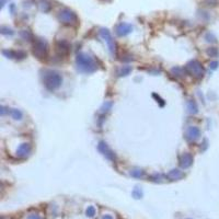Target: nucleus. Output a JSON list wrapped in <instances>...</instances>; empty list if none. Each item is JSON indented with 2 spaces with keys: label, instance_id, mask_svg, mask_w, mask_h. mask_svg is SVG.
I'll list each match as a JSON object with an SVG mask.
<instances>
[{
  "label": "nucleus",
  "instance_id": "22",
  "mask_svg": "<svg viewBox=\"0 0 219 219\" xmlns=\"http://www.w3.org/2000/svg\"><path fill=\"white\" fill-rule=\"evenodd\" d=\"M1 33L2 34H13V31H12L11 29H9V27H1Z\"/></svg>",
  "mask_w": 219,
  "mask_h": 219
},
{
  "label": "nucleus",
  "instance_id": "14",
  "mask_svg": "<svg viewBox=\"0 0 219 219\" xmlns=\"http://www.w3.org/2000/svg\"><path fill=\"white\" fill-rule=\"evenodd\" d=\"M37 5H38V8H40V9L42 10V11H44V12L49 11L51 8V2L47 1V0H40V1L37 2Z\"/></svg>",
  "mask_w": 219,
  "mask_h": 219
},
{
  "label": "nucleus",
  "instance_id": "29",
  "mask_svg": "<svg viewBox=\"0 0 219 219\" xmlns=\"http://www.w3.org/2000/svg\"><path fill=\"white\" fill-rule=\"evenodd\" d=\"M104 1H110V0H104Z\"/></svg>",
  "mask_w": 219,
  "mask_h": 219
},
{
  "label": "nucleus",
  "instance_id": "24",
  "mask_svg": "<svg viewBox=\"0 0 219 219\" xmlns=\"http://www.w3.org/2000/svg\"><path fill=\"white\" fill-rule=\"evenodd\" d=\"M111 106H112V103L107 102L106 104L103 105V107H102V112H107V111H109V110L111 109Z\"/></svg>",
  "mask_w": 219,
  "mask_h": 219
},
{
  "label": "nucleus",
  "instance_id": "6",
  "mask_svg": "<svg viewBox=\"0 0 219 219\" xmlns=\"http://www.w3.org/2000/svg\"><path fill=\"white\" fill-rule=\"evenodd\" d=\"M100 35L102 36V38L109 45V48H110V51L112 54L115 53V44H114V40L112 38V35L110 33V31L107 29H102L100 31Z\"/></svg>",
  "mask_w": 219,
  "mask_h": 219
},
{
  "label": "nucleus",
  "instance_id": "17",
  "mask_svg": "<svg viewBox=\"0 0 219 219\" xmlns=\"http://www.w3.org/2000/svg\"><path fill=\"white\" fill-rule=\"evenodd\" d=\"M187 109H188V112L192 113V114H195V113H197V111H198L196 103H195L194 101H192V100L188 101V103H187Z\"/></svg>",
  "mask_w": 219,
  "mask_h": 219
},
{
  "label": "nucleus",
  "instance_id": "11",
  "mask_svg": "<svg viewBox=\"0 0 219 219\" xmlns=\"http://www.w3.org/2000/svg\"><path fill=\"white\" fill-rule=\"evenodd\" d=\"M193 163V157L190 153H183L180 158V166L183 169H187L192 166Z\"/></svg>",
  "mask_w": 219,
  "mask_h": 219
},
{
  "label": "nucleus",
  "instance_id": "9",
  "mask_svg": "<svg viewBox=\"0 0 219 219\" xmlns=\"http://www.w3.org/2000/svg\"><path fill=\"white\" fill-rule=\"evenodd\" d=\"M132 30H133V27L130 24H127V23H121V24H119L115 27V31H116V34L119 36L127 35L128 33L132 32Z\"/></svg>",
  "mask_w": 219,
  "mask_h": 219
},
{
  "label": "nucleus",
  "instance_id": "18",
  "mask_svg": "<svg viewBox=\"0 0 219 219\" xmlns=\"http://www.w3.org/2000/svg\"><path fill=\"white\" fill-rule=\"evenodd\" d=\"M130 174L134 178H143L145 172H144L143 170H140V169H135V170H133L132 172H130Z\"/></svg>",
  "mask_w": 219,
  "mask_h": 219
},
{
  "label": "nucleus",
  "instance_id": "7",
  "mask_svg": "<svg viewBox=\"0 0 219 219\" xmlns=\"http://www.w3.org/2000/svg\"><path fill=\"white\" fill-rule=\"evenodd\" d=\"M98 148H99V150L101 151V153H102L103 156L105 157V158H107L109 160H111V161H115V160H116V158H115V154L113 153L112 150L107 147V145L105 143L101 141V143L99 144Z\"/></svg>",
  "mask_w": 219,
  "mask_h": 219
},
{
  "label": "nucleus",
  "instance_id": "23",
  "mask_svg": "<svg viewBox=\"0 0 219 219\" xmlns=\"http://www.w3.org/2000/svg\"><path fill=\"white\" fill-rule=\"evenodd\" d=\"M94 214H95V209H94V207H92V206H91V207H89L87 209V215L89 217H92Z\"/></svg>",
  "mask_w": 219,
  "mask_h": 219
},
{
  "label": "nucleus",
  "instance_id": "16",
  "mask_svg": "<svg viewBox=\"0 0 219 219\" xmlns=\"http://www.w3.org/2000/svg\"><path fill=\"white\" fill-rule=\"evenodd\" d=\"M10 114H11L12 119H18V121H20V119H22V112H21L20 110H17V109H12L11 111H10Z\"/></svg>",
  "mask_w": 219,
  "mask_h": 219
},
{
  "label": "nucleus",
  "instance_id": "13",
  "mask_svg": "<svg viewBox=\"0 0 219 219\" xmlns=\"http://www.w3.org/2000/svg\"><path fill=\"white\" fill-rule=\"evenodd\" d=\"M168 178L171 180H180L182 178H184V173L180 170H171L170 172L168 173Z\"/></svg>",
  "mask_w": 219,
  "mask_h": 219
},
{
  "label": "nucleus",
  "instance_id": "28",
  "mask_svg": "<svg viewBox=\"0 0 219 219\" xmlns=\"http://www.w3.org/2000/svg\"><path fill=\"white\" fill-rule=\"evenodd\" d=\"M103 219H113V218L111 216H104L103 217Z\"/></svg>",
  "mask_w": 219,
  "mask_h": 219
},
{
  "label": "nucleus",
  "instance_id": "21",
  "mask_svg": "<svg viewBox=\"0 0 219 219\" xmlns=\"http://www.w3.org/2000/svg\"><path fill=\"white\" fill-rule=\"evenodd\" d=\"M205 38H206V41H207V42H212V43L216 42V37H215V36L212 35V33H207V34H206Z\"/></svg>",
  "mask_w": 219,
  "mask_h": 219
},
{
  "label": "nucleus",
  "instance_id": "15",
  "mask_svg": "<svg viewBox=\"0 0 219 219\" xmlns=\"http://www.w3.org/2000/svg\"><path fill=\"white\" fill-rule=\"evenodd\" d=\"M130 71H132V67H130V66H124L123 68H121V69L117 71V75H119V77H124V76L129 75Z\"/></svg>",
  "mask_w": 219,
  "mask_h": 219
},
{
  "label": "nucleus",
  "instance_id": "8",
  "mask_svg": "<svg viewBox=\"0 0 219 219\" xmlns=\"http://www.w3.org/2000/svg\"><path fill=\"white\" fill-rule=\"evenodd\" d=\"M30 152H31V146H30V144L24 143L19 146L18 150H17V156L20 159H24L27 157H29Z\"/></svg>",
  "mask_w": 219,
  "mask_h": 219
},
{
  "label": "nucleus",
  "instance_id": "12",
  "mask_svg": "<svg viewBox=\"0 0 219 219\" xmlns=\"http://www.w3.org/2000/svg\"><path fill=\"white\" fill-rule=\"evenodd\" d=\"M56 48H57V51H58L61 55H67L68 53H69V44H68V42H66V41H61V42L57 43L56 45Z\"/></svg>",
  "mask_w": 219,
  "mask_h": 219
},
{
  "label": "nucleus",
  "instance_id": "5",
  "mask_svg": "<svg viewBox=\"0 0 219 219\" xmlns=\"http://www.w3.org/2000/svg\"><path fill=\"white\" fill-rule=\"evenodd\" d=\"M46 53H47V43L45 42L44 40H36L34 42V45H33V54L35 55L37 58L40 59H43L45 58L46 56Z\"/></svg>",
  "mask_w": 219,
  "mask_h": 219
},
{
  "label": "nucleus",
  "instance_id": "3",
  "mask_svg": "<svg viewBox=\"0 0 219 219\" xmlns=\"http://www.w3.org/2000/svg\"><path fill=\"white\" fill-rule=\"evenodd\" d=\"M58 20L63 24L67 25H76L78 23V17L74 11L70 9H63L58 13Z\"/></svg>",
  "mask_w": 219,
  "mask_h": 219
},
{
  "label": "nucleus",
  "instance_id": "25",
  "mask_svg": "<svg viewBox=\"0 0 219 219\" xmlns=\"http://www.w3.org/2000/svg\"><path fill=\"white\" fill-rule=\"evenodd\" d=\"M217 67H218V61H212V63H210V68H212V69H216Z\"/></svg>",
  "mask_w": 219,
  "mask_h": 219
},
{
  "label": "nucleus",
  "instance_id": "20",
  "mask_svg": "<svg viewBox=\"0 0 219 219\" xmlns=\"http://www.w3.org/2000/svg\"><path fill=\"white\" fill-rule=\"evenodd\" d=\"M219 0H204V3L208 7H216L218 5Z\"/></svg>",
  "mask_w": 219,
  "mask_h": 219
},
{
  "label": "nucleus",
  "instance_id": "10",
  "mask_svg": "<svg viewBox=\"0 0 219 219\" xmlns=\"http://www.w3.org/2000/svg\"><path fill=\"white\" fill-rule=\"evenodd\" d=\"M199 136H201V130L195 126L190 127L186 132V138L190 141H195L196 139L199 138Z\"/></svg>",
  "mask_w": 219,
  "mask_h": 219
},
{
  "label": "nucleus",
  "instance_id": "4",
  "mask_svg": "<svg viewBox=\"0 0 219 219\" xmlns=\"http://www.w3.org/2000/svg\"><path fill=\"white\" fill-rule=\"evenodd\" d=\"M185 71L196 79H202L204 76V68L197 61H192L185 66Z\"/></svg>",
  "mask_w": 219,
  "mask_h": 219
},
{
  "label": "nucleus",
  "instance_id": "2",
  "mask_svg": "<svg viewBox=\"0 0 219 219\" xmlns=\"http://www.w3.org/2000/svg\"><path fill=\"white\" fill-rule=\"evenodd\" d=\"M43 82L47 89L53 91L61 85L63 78L58 72L53 71V70H46L43 74Z\"/></svg>",
  "mask_w": 219,
  "mask_h": 219
},
{
  "label": "nucleus",
  "instance_id": "26",
  "mask_svg": "<svg viewBox=\"0 0 219 219\" xmlns=\"http://www.w3.org/2000/svg\"><path fill=\"white\" fill-rule=\"evenodd\" d=\"M29 219H41V218L37 216V215H32V216L29 217Z\"/></svg>",
  "mask_w": 219,
  "mask_h": 219
},
{
  "label": "nucleus",
  "instance_id": "19",
  "mask_svg": "<svg viewBox=\"0 0 219 219\" xmlns=\"http://www.w3.org/2000/svg\"><path fill=\"white\" fill-rule=\"evenodd\" d=\"M218 48H216V47H210V48L207 49V54L210 57H216L218 55Z\"/></svg>",
  "mask_w": 219,
  "mask_h": 219
},
{
  "label": "nucleus",
  "instance_id": "27",
  "mask_svg": "<svg viewBox=\"0 0 219 219\" xmlns=\"http://www.w3.org/2000/svg\"><path fill=\"white\" fill-rule=\"evenodd\" d=\"M5 113H6V109H5V107L2 106V107H1V114L3 115V114H5Z\"/></svg>",
  "mask_w": 219,
  "mask_h": 219
},
{
  "label": "nucleus",
  "instance_id": "1",
  "mask_svg": "<svg viewBox=\"0 0 219 219\" xmlns=\"http://www.w3.org/2000/svg\"><path fill=\"white\" fill-rule=\"evenodd\" d=\"M76 63L77 66H78V69L81 70L82 72H93L98 68L95 61L91 56L85 55V54H78L76 58Z\"/></svg>",
  "mask_w": 219,
  "mask_h": 219
}]
</instances>
